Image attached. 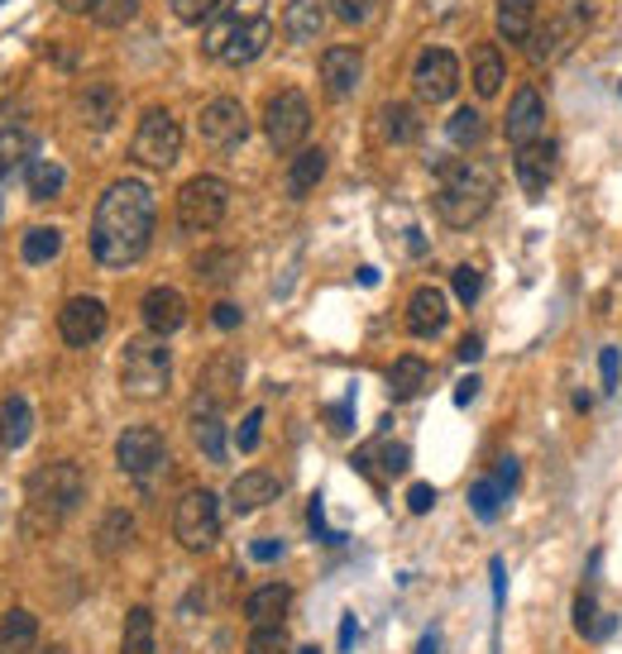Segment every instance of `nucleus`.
I'll return each instance as SVG.
<instances>
[{
	"instance_id": "obj_8",
	"label": "nucleus",
	"mask_w": 622,
	"mask_h": 654,
	"mask_svg": "<svg viewBox=\"0 0 622 654\" xmlns=\"http://www.w3.org/2000/svg\"><path fill=\"white\" fill-rule=\"evenodd\" d=\"M311 129V101L297 87H287L278 96H269V105H263V135L278 153H297L302 149Z\"/></svg>"
},
{
	"instance_id": "obj_5",
	"label": "nucleus",
	"mask_w": 622,
	"mask_h": 654,
	"mask_svg": "<svg viewBox=\"0 0 622 654\" xmlns=\"http://www.w3.org/2000/svg\"><path fill=\"white\" fill-rule=\"evenodd\" d=\"M120 382L139 402H159L167 392V382H173V354H167V344H159V335L129 339L125 359H120Z\"/></svg>"
},
{
	"instance_id": "obj_57",
	"label": "nucleus",
	"mask_w": 622,
	"mask_h": 654,
	"mask_svg": "<svg viewBox=\"0 0 622 654\" xmlns=\"http://www.w3.org/2000/svg\"><path fill=\"white\" fill-rule=\"evenodd\" d=\"M474 397H478V378L470 373V378H460V382H455V406H470Z\"/></svg>"
},
{
	"instance_id": "obj_32",
	"label": "nucleus",
	"mask_w": 622,
	"mask_h": 654,
	"mask_svg": "<svg viewBox=\"0 0 622 654\" xmlns=\"http://www.w3.org/2000/svg\"><path fill=\"white\" fill-rule=\"evenodd\" d=\"M536 29V0H498V34L512 43H526Z\"/></svg>"
},
{
	"instance_id": "obj_21",
	"label": "nucleus",
	"mask_w": 622,
	"mask_h": 654,
	"mask_svg": "<svg viewBox=\"0 0 622 654\" xmlns=\"http://www.w3.org/2000/svg\"><path fill=\"white\" fill-rule=\"evenodd\" d=\"M283 496V482L269 474V468H249V474H239L231 482V506L239 516H249V512H259V506H269V502H278Z\"/></svg>"
},
{
	"instance_id": "obj_61",
	"label": "nucleus",
	"mask_w": 622,
	"mask_h": 654,
	"mask_svg": "<svg viewBox=\"0 0 622 654\" xmlns=\"http://www.w3.org/2000/svg\"><path fill=\"white\" fill-rule=\"evenodd\" d=\"M58 5H63L67 15H91V10H96V0H58Z\"/></svg>"
},
{
	"instance_id": "obj_60",
	"label": "nucleus",
	"mask_w": 622,
	"mask_h": 654,
	"mask_svg": "<svg viewBox=\"0 0 622 654\" xmlns=\"http://www.w3.org/2000/svg\"><path fill=\"white\" fill-rule=\"evenodd\" d=\"M416 654H440V631H436V626L422 631V640H416Z\"/></svg>"
},
{
	"instance_id": "obj_24",
	"label": "nucleus",
	"mask_w": 622,
	"mask_h": 654,
	"mask_svg": "<svg viewBox=\"0 0 622 654\" xmlns=\"http://www.w3.org/2000/svg\"><path fill=\"white\" fill-rule=\"evenodd\" d=\"M326 177V149H297L287 163V197L302 201L316 191V181Z\"/></svg>"
},
{
	"instance_id": "obj_31",
	"label": "nucleus",
	"mask_w": 622,
	"mask_h": 654,
	"mask_svg": "<svg viewBox=\"0 0 622 654\" xmlns=\"http://www.w3.org/2000/svg\"><path fill=\"white\" fill-rule=\"evenodd\" d=\"M502 77H508V67H502V53L494 43H484V48H474V91H478V101H488V96H498L502 91Z\"/></svg>"
},
{
	"instance_id": "obj_39",
	"label": "nucleus",
	"mask_w": 622,
	"mask_h": 654,
	"mask_svg": "<svg viewBox=\"0 0 622 654\" xmlns=\"http://www.w3.org/2000/svg\"><path fill=\"white\" fill-rule=\"evenodd\" d=\"M560 39H565V20H546V24H536V29L526 34V58H532V63H546V58L560 48Z\"/></svg>"
},
{
	"instance_id": "obj_9",
	"label": "nucleus",
	"mask_w": 622,
	"mask_h": 654,
	"mask_svg": "<svg viewBox=\"0 0 622 654\" xmlns=\"http://www.w3.org/2000/svg\"><path fill=\"white\" fill-rule=\"evenodd\" d=\"M225 205H231V187L221 177H191L183 191H177V225L201 235V229H215L225 221Z\"/></svg>"
},
{
	"instance_id": "obj_4",
	"label": "nucleus",
	"mask_w": 622,
	"mask_h": 654,
	"mask_svg": "<svg viewBox=\"0 0 622 654\" xmlns=\"http://www.w3.org/2000/svg\"><path fill=\"white\" fill-rule=\"evenodd\" d=\"M82 496H87V478H82L77 464H67V458H53V464L34 468L29 482H24V506H29V526H58V520H67L72 512L82 506Z\"/></svg>"
},
{
	"instance_id": "obj_1",
	"label": "nucleus",
	"mask_w": 622,
	"mask_h": 654,
	"mask_svg": "<svg viewBox=\"0 0 622 654\" xmlns=\"http://www.w3.org/2000/svg\"><path fill=\"white\" fill-rule=\"evenodd\" d=\"M153 225H159V201L153 187L135 177H120L101 191V205L91 215V259L101 268H135L153 244Z\"/></svg>"
},
{
	"instance_id": "obj_46",
	"label": "nucleus",
	"mask_w": 622,
	"mask_h": 654,
	"mask_svg": "<svg viewBox=\"0 0 622 654\" xmlns=\"http://www.w3.org/2000/svg\"><path fill=\"white\" fill-rule=\"evenodd\" d=\"M245 654H287V631H283V626L254 631V636H249V650Z\"/></svg>"
},
{
	"instance_id": "obj_59",
	"label": "nucleus",
	"mask_w": 622,
	"mask_h": 654,
	"mask_svg": "<svg viewBox=\"0 0 622 654\" xmlns=\"http://www.w3.org/2000/svg\"><path fill=\"white\" fill-rule=\"evenodd\" d=\"M354 636H359V621H354V616H345V621H340V654L354 650Z\"/></svg>"
},
{
	"instance_id": "obj_53",
	"label": "nucleus",
	"mask_w": 622,
	"mask_h": 654,
	"mask_svg": "<svg viewBox=\"0 0 622 654\" xmlns=\"http://www.w3.org/2000/svg\"><path fill=\"white\" fill-rule=\"evenodd\" d=\"M239 320H245V311H239L235 301H221V306L211 311V325H215V330H239Z\"/></svg>"
},
{
	"instance_id": "obj_19",
	"label": "nucleus",
	"mask_w": 622,
	"mask_h": 654,
	"mask_svg": "<svg viewBox=\"0 0 622 654\" xmlns=\"http://www.w3.org/2000/svg\"><path fill=\"white\" fill-rule=\"evenodd\" d=\"M287 607H293V588L287 583H263L245 598V621L254 631H269V626H283L287 621Z\"/></svg>"
},
{
	"instance_id": "obj_10",
	"label": "nucleus",
	"mask_w": 622,
	"mask_h": 654,
	"mask_svg": "<svg viewBox=\"0 0 622 654\" xmlns=\"http://www.w3.org/2000/svg\"><path fill=\"white\" fill-rule=\"evenodd\" d=\"M115 464H120V474H129L135 482H149L159 468L167 464V440L153 426H129V430H120V440H115Z\"/></svg>"
},
{
	"instance_id": "obj_52",
	"label": "nucleus",
	"mask_w": 622,
	"mask_h": 654,
	"mask_svg": "<svg viewBox=\"0 0 622 654\" xmlns=\"http://www.w3.org/2000/svg\"><path fill=\"white\" fill-rule=\"evenodd\" d=\"M431 506H436V488H431V482H412V488H407V512L426 516Z\"/></svg>"
},
{
	"instance_id": "obj_47",
	"label": "nucleus",
	"mask_w": 622,
	"mask_h": 654,
	"mask_svg": "<svg viewBox=\"0 0 622 654\" xmlns=\"http://www.w3.org/2000/svg\"><path fill=\"white\" fill-rule=\"evenodd\" d=\"M331 10L345 24H369V20H374V10H378V0H331Z\"/></svg>"
},
{
	"instance_id": "obj_62",
	"label": "nucleus",
	"mask_w": 622,
	"mask_h": 654,
	"mask_svg": "<svg viewBox=\"0 0 622 654\" xmlns=\"http://www.w3.org/2000/svg\"><path fill=\"white\" fill-rule=\"evenodd\" d=\"M359 282H364V287H378V268H359Z\"/></svg>"
},
{
	"instance_id": "obj_30",
	"label": "nucleus",
	"mask_w": 622,
	"mask_h": 654,
	"mask_svg": "<svg viewBox=\"0 0 622 654\" xmlns=\"http://www.w3.org/2000/svg\"><path fill=\"white\" fill-rule=\"evenodd\" d=\"M24 187H29V197H34V201H53V197H63V187H67L63 163H53V159H34L29 167H24Z\"/></svg>"
},
{
	"instance_id": "obj_36",
	"label": "nucleus",
	"mask_w": 622,
	"mask_h": 654,
	"mask_svg": "<svg viewBox=\"0 0 622 654\" xmlns=\"http://www.w3.org/2000/svg\"><path fill=\"white\" fill-rule=\"evenodd\" d=\"M120 654H153V612L149 607H129L125 636H120Z\"/></svg>"
},
{
	"instance_id": "obj_6",
	"label": "nucleus",
	"mask_w": 622,
	"mask_h": 654,
	"mask_svg": "<svg viewBox=\"0 0 622 654\" xmlns=\"http://www.w3.org/2000/svg\"><path fill=\"white\" fill-rule=\"evenodd\" d=\"M173 536L187 554H207L221 540V496L211 488H191L173 512Z\"/></svg>"
},
{
	"instance_id": "obj_44",
	"label": "nucleus",
	"mask_w": 622,
	"mask_h": 654,
	"mask_svg": "<svg viewBox=\"0 0 622 654\" xmlns=\"http://www.w3.org/2000/svg\"><path fill=\"white\" fill-rule=\"evenodd\" d=\"M598 373H604V382H598V387H604V397H618V387H622V354H618L613 344L598 354Z\"/></svg>"
},
{
	"instance_id": "obj_56",
	"label": "nucleus",
	"mask_w": 622,
	"mask_h": 654,
	"mask_svg": "<svg viewBox=\"0 0 622 654\" xmlns=\"http://www.w3.org/2000/svg\"><path fill=\"white\" fill-rule=\"evenodd\" d=\"M326 420H331V430H335V435H350V430H354V420H350V402L331 406V411H326Z\"/></svg>"
},
{
	"instance_id": "obj_35",
	"label": "nucleus",
	"mask_w": 622,
	"mask_h": 654,
	"mask_svg": "<svg viewBox=\"0 0 622 654\" xmlns=\"http://www.w3.org/2000/svg\"><path fill=\"white\" fill-rule=\"evenodd\" d=\"M129 540H135V516L120 512V506H115V512H105L101 526H96V550H101V554H120Z\"/></svg>"
},
{
	"instance_id": "obj_18",
	"label": "nucleus",
	"mask_w": 622,
	"mask_h": 654,
	"mask_svg": "<svg viewBox=\"0 0 622 654\" xmlns=\"http://www.w3.org/2000/svg\"><path fill=\"white\" fill-rule=\"evenodd\" d=\"M321 81H326L331 96H354L359 81H364L359 48H326V53H321Z\"/></svg>"
},
{
	"instance_id": "obj_43",
	"label": "nucleus",
	"mask_w": 622,
	"mask_h": 654,
	"mask_svg": "<svg viewBox=\"0 0 622 654\" xmlns=\"http://www.w3.org/2000/svg\"><path fill=\"white\" fill-rule=\"evenodd\" d=\"M450 287H455V297H460V306H474L478 301V292H484V277H478V268H455V277H450Z\"/></svg>"
},
{
	"instance_id": "obj_48",
	"label": "nucleus",
	"mask_w": 622,
	"mask_h": 654,
	"mask_svg": "<svg viewBox=\"0 0 622 654\" xmlns=\"http://www.w3.org/2000/svg\"><path fill=\"white\" fill-rule=\"evenodd\" d=\"M378 458H383V478H398V474H407V464H412V450L407 444H383V450H374Z\"/></svg>"
},
{
	"instance_id": "obj_12",
	"label": "nucleus",
	"mask_w": 622,
	"mask_h": 654,
	"mask_svg": "<svg viewBox=\"0 0 622 654\" xmlns=\"http://www.w3.org/2000/svg\"><path fill=\"white\" fill-rule=\"evenodd\" d=\"M105 325H111V311L101 297H67L58 311V335L67 349H91L105 335Z\"/></svg>"
},
{
	"instance_id": "obj_49",
	"label": "nucleus",
	"mask_w": 622,
	"mask_h": 654,
	"mask_svg": "<svg viewBox=\"0 0 622 654\" xmlns=\"http://www.w3.org/2000/svg\"><path fill=\"white\" fill-rule=\"evenodd\" d=\"M235 253H207V259H197V273L211 277V282H225V277H235Z\"/></svg>"
},
{
	"instance_id": "obj_3",
	"label": "nucleus",
	"mask_w": 622,
	"mask_h": 654,
	"mask_svg": "<svg viewBox=\"0 0 622 654\" xmlns=\"http://www.w3.org/2000/svg\"><path fill=\"white\" fill-rule=\"evenodd\" d=\"M273 24H269V0H225L221 20L207 34V53L231 67H245L269 48Z\"/></svg>"
},
{
	"instance_id": "obj_54",
	"label": "nucleus",
	"mask_w": 622,
	"mask_h": 654,
	"mask_svg": "<svg viewBox=\"0 0 622 654\" xmlns=\"http://www.w3.org/2000/svg\"><path fill=\"white\" fill-rule=\"evenodd\" d=\"M307 520H311V536H316V540L340 544V536H335V530H326V516H321V496H311V512H307Z\"/></svg>"
},
{
	"instance_id": "obj_29",
	"label": "nucleus",
	"mask_w": 622,
	"mask_h": 654,
	"mask_svg": "<svg viewBox=\"0 0 622 654\" xmlns=\"http://www.w3.org/2000/svg\"><path fill=\"white\" fill-rule=\"evenodd\" d=\"M58 253H63V229H53V225H34V229H24V239H20V259L29 263V268H43V263H53Z\"/></svg>"
},
{
	"instance_id": "obj_27",
	"label": "nucleus",
	"mask_w": 622,
	"mask_h": 654,
	"mask_svg": "<svg viewBox=\"0 0 622 654\" xmlns=\"http://www.w3.org/2000/svg\"><path fill=\"white\" fill-rule=\"evenodd\" d=\"M239 378H245V368H239L235 354L215 359V363H207V373H201V397H211L215 406L231 402V397L239 392Z\"/></svg>"
},
{
	"instance_id": "obj_58",
	"label": "nucleus",
	"mask_w": 622,
	"mask_h": 654,
	"mask_svg": "<svg viewBox=\"0 0 622 654\" xmlns=\"http://www.w3.org/2000/svg\"><path fill=\"white\" fill-rule=\"evenodd\" d=\"M478 354H484V339H478V335H464V339H460V359H464V363H478Z\"/></svg>"
},
{
	"instance_id": "obj_17",
	"label": "nucleus",
	"mask_w": 622,
	"mask_h": 654,
	"mask_svg": "<svg viewBox=\"0 0 622 654\" xmlns=\"http://www.w3.org/2000/svg\"><path fill=\"white\" fill-rule=\"evenodd\" d=\"M191 440L197 450L207 454V464H225V420H221V406L211 397H197L191 402Z\"/></svg>"
},
{
	"instance_id": "obj_28",
	"label": "nucleus",
	"mask_w": 622,
	"mask_h": 654,
	"mask_svg": "<svg viewBox=\"0 0 622 654\" xmlns=\"http://www.w3.org/2000/svg\"><path fill=\"white\" fill-rule=\"evenodd\" d=\"M34 135L24 125H5L0 129V177H15L20 167H29L34 163Z\"/></svg>"
},
{
	"instance_id": "obj_26",
	"label": "nucleus",
	"mask_w": 622,
	"mask_h": 654,
	"mask_svg": "<svg viewBox=\"0 0 622 654\" xmlns=\"http://www.w3.org/2000/svg\"><path fill=\"white\" fill-rule=\"evenodd\" d=\"M29 430H34V406L24 402L20 392L5 397V402H0V444H5V450H24Z\"/></svg>"
},
{
	"instance_id": "obj_50",
	"label": "nucleus",
	"mask_w": 622,
	"mask_h": 654,
	"mask_svg": "<svg viewBox=\"0 0 622 654\" xmlns=\"http://www.w3.org/2000/svg\"><path fill=\"white\" fill-rule=\"evenodd\" d=\"M494 482H498V488L508 492V496L518 492V482H522V458H518V454H502V458H498V474H494Z\"/></svg>"
},
{
	"instance_id": "obj_22",
	"label": "nucleus",
	"mask_w": 622,
	"mask_h": 654,
	"mask_svg": "<svg viewBox=\"0 0 622 654\" xmlns=\"http://www.w3.org/2000/svg\"><path fill=\"white\" fill-rule=\"evenodd\" d=\"M326 29V5L321 0H287L283 5V34L293 43H316Z\"/></svg>"
},
{
	"instance_id": "obj_63",
	"label": "nucleus",
	"mask_w": 622,
	"mask_h": 654,
	"mask_svg": "<svg viewBox=\"0 0 622 654\" xmlns=\"http://www.w3.org/2000/svg\"><path fill=\"white\" fill-rule=\"evenodd\" d=\"M297 654H321V650H316V645H302V650H297Z\"/></svg>"
},
{
	"instance_id": "obj_25",
	"label": "nucleus",
	"mask_w": 622,
	"mask_h": 654,
	"mask_svg": "<svg viewBox=\"0 0 622 654\" xmlns=\"http://www.w3.org/2000/svg\"><path fill=\"white\" fill-rule=\"evenodd\" d=\"M39 645V621H34V612H5L0 616V654H34Z\"/></svg>"
},
{
	"instance_id": "obj_2",
	"label": "nucleus",
	"mask_w": 622,
	"mask_h": 654,
	"mask_svg": "<svg viewBox=\"0 0 622 654\" xmlns=\"http://www.w3.org/2000/svg\"><path fill=\"white\" fill-rule=\"evenodd\" d=\"M498 197V173L488 159H460L440 173V191H436V215L450 229H470L484 221V211Z\"/></svg>"
},
{
	"instance_id": "obj_7",
	"label": "nucleus",
	"mask_w": 622,
	"mask_h": 654,
	"mask_svg": "<svg viewBox=\"0 0 622 654\" xmlns=\"http://www.w3.org/2000/svg\"><path fill=\"white\" fill-rule=\"evenodd\" d=\"M129 159L139 167H153V173H167L177 159H183V125H177L167 111H144L135 139H129Z\"/></svg>"
},
{
	"instance_id": "obj_51",
	"label": "nucleus",
	"mask_w": 622,
	"mask_h": 654,
	"mask_svg": "<svg viewBox=\"0 0 622 654\" xmlns=\"http://www.w3.org/2000/svg\"><path fill=\"white\" fill-rule=\"evenodd\" d=\"M488 583H494V616H502V602H508V564L488 559Z\"/></svg>"
},
{
	"instance_id": "obj_11",
	"label": "nucleus",
	"mask_w": 622,
	"mask_h": 654,
	"mask_svg": "<svg viewBox=\"0 0 622 654\" xmlns=\"http://www.w3.org/2000/svg\"><path fill=\"white\" fill-rule=\"evenodd\" d=\"M412 87L426 105H446L460 91V58L450 48H422V58L412 67Z\"/></svg>"
},
{
	"instance_id": "obj_20",
	"label": "nucleus",
	"mask_w": 622,
	"mask_h": 654,
	"mask_svg": "<svg viewBox=\"0 0 622 654\" xmlns=\"http://www.w3.org/2000/svg\"><path fill=\"white\" fill-rule=\"evenodd\" d=\"M450 320V306H446V292L440 287H422V292H412V301H407V330H412L416 339H431L440 335Z\"/></svg>"
},
{
	"instance_id": "obj_37",
	"label": "nucleus",
	"mask_w": 622,
	"mask_h": 654,
	"mask_svg": "<svg viewBox=\"0 0 622 654\" xmlns=\"http://www.w3.org/2000/svg\"><path fill=\"white\" fill-rule=\"evenodd\" d=\"M378 129H383V139L388 143H412L416 139V111L412 105H383V115H378Z\"/></svg>"
},
{
	"instance_id": "obj_64",
	"label": "nucleus",
	"mask_w": 622,
	"mask_h": 654,
	"mask_svg": "<svg viewBox=\"0 0 622 654\" xmlns=\"http://www.w3.org/2000/svg\"><path fill=\"white\" fill-rule=\"evenodd\" d=\"M48 654H67V650H58V645H53V650H48Z\"/></svg>"
},
{
	"instance_id": "obj_16",
	"label": "nucleus",
	"mask_w": 622,
	"mask_h": 654,
	"mask_svg": "<svg viewBox=\"0 0 622 654\" xmlns=\"http://www.w3.org/2000/svg\"><path fill=\"white\" fill-rule=\"evenodd\" d=\"M542 125H546V101H542V91H536V87H522L518 96H512V105H508L502 135H508V139L522 149V143L542 139Z\"/></svg>"
},
{
	"instance_id": "obj_14",
	"label": "nucleus",
	"mask_w": 622,
	"mask_h": 654,
	"mask_svg": "<svg viewBox=\"0 0 622 654\" xmlns=\"http://www.w3.org/2000/svg\"><path fill=\"white\" fill-rule=\"evenodd\" d=\"M512 167H518L522 191L536 201V197H546L550 177H556V167H560V149H556L550 139H532V143H522V149H518V159H512Z\"/></svg>"
},
{
	"instance_id": "obj_23",
	"label": "nucleus",
	"mask_w": 622,
	"mask_h": 654,
	"mask_svg": "<svg viewBox=\"0 0 622 654\" xmlns=\"http://www.w3.org/2000/svg\"><path fill=\"white\" fill-rule=\"evenodd\" d=\"M120 115V96L115 87H105V81H91V87L77 91V120L91 129H111Z\"/></svg>"
},
{
	"instance_id": "obj_33",
	"label": "nucleus",
	"mask_w": 622,
	"mask_h": 654,
	"mask_svg": "<svg viewBox=\"0 0 622 654\" xmlns=\"http://www.w3.org/2000/svg\"><path fill=\"white\" fill-rule=\"evenodd\" d=\"M426 378H431V363L426 359H416V354H402L398 363L388 368V387H393V397H416L426 387Z\"/></svg>"
},
{
	"instance_id": "obj_55",
	"label": "nucleus",
	"mask_w": 622,
	"mask_h": 654,
	"mask_svg": "<svg viewBox=\"0 0 622 654\" xmlns=\"http://www.w3.org/2000/svg\"><path fill=\"white\" fill-rule=\"evenodd\" d=\"M249 559H254V564L283 559V540H254V544H249Z\"/></svg>"
},
{
	"instance_id": "obj_15",
	"label": "nucleus",
	"mask_w": 622,
	"mask_h": 654,
	"mask_svg": "<svg viewBox=\"0 0 622 654\" xmlns=\"http://www.w3.org/2000/svg\"><path fill=\"white\" fill-rule=\"evenodd\" d=\"M139 316L149 325V335H177L187 325V297L177 292V287H153V292H144L139 301Z\"/></svg>"
},
{
	"instance_id": "obj_41",
	"label": "nucleus",
	"mask_w": 622,
	"mask_h": 654,
	"mask_svg": "<svg viewBox=\"0 0 622 654\" xmlns=\"http://www.w3.org/2000/svg\"><path fill=\"white\" fill-rule=\"evenodd\" d=\"M135 15H139V0H96L91 10V20L105 24V29H125Z\"/></svg>"
},
{
	"instance_id": "obj_13",
	"label": "nucleus",
	"mask_w": 622,
	"mask_h": 654,
	"mask_svg": "<svg viewBox=\"0 0 622 654\" xmlns=\"http://www.w3.org/2000/svg\"><path fill=\"white\" fill-rule=\"evenodd\" d=\"M197 135L207 139L211 149H235V143L249 139V111L235 101V96H215V101L201 105Z\"/></svg>"
},
{
	"instance_id": "obj_45",
	"label": "nucleus",
	"mask_w": 622,
	"mask_h": 654,
	"mask_svg": "<svg viewBox=\"0 0 622 654\" xmlns=\"http://www.w3.org/2000/svg\"><path fill=\"white\" fill-rule=\"evenodd\" d=\"M259 435H263V411L254 406L245 420H239V430H235V450H239V454H254V450H259Z\"/></svg>"
},
{
	"instance_id": "obj_42",
	"label": "nucleus",
	"mask_w": 622,
	"mask_h": 654,
	"mask_svg": "<svg viewBox=\"0 0 622 654\" xmlns=\"http://www.w3.org/2000/svg\"><path fill=\"white\" fill-rule=\"evenodd\" d=\"M225 0H173V15L183 24H207L211 15H221Z\"/></svg>"
},
{
	"instance_id": "obj_34",
	"label": "nucleus",
	"mask_w": 622,
	"mask_h": 654,
	"mask_svg": "<svg viewBox=\"0 0 622 654\" xmlns=\"http://www.w3.org/2000/svg\"><path fill=\"white\" fill-rule=\"evenodd\" d=\"M450 143L455 149H478V143L488 139V120H484V111L478 105H460V111L450 115Z\"/></svg>"
},
{
	"instance_id": "obj_40",
	"label": "nucleus",
	"mask_w": 622,
	"mask_h": 654,
	"mask_svg": "<svg viewBox=\"0 0 622 654\" xmlns=\"http://www.w3.org/2000/svg\"><path fill=\"white\" fill-rule=\"evenodd\" d=\"M502 502H508V492H502L494 478H478L474 488H470V512H474L478 520H494V516L502 512Z\"/></svg>"
},
{
	"instance_id": "obj_38",
	"label": "nucleus",
	"mask_w": 622,
	"mask_h": 654,
	"mask_svg": "<svg viewBox=\"0 0 622 654\" xmlns=\"http://www.w3.org/2000/svg\"><path fill=\"white\" fill-rule=\"evenodd\" d=\"M574 631H580L584 640L613 636V621H598V602H594L589 588H580V598H574Z\"/></svg>"
}]
</instances>
